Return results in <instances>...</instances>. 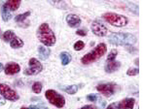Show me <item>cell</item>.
Listing matches in <instances>:
<instances>
[{
    "label": "cell",
    "mask_w": 146,
    "mask_h": 109,
    "mask_svg": "<svg viewBox=\"0 0 146 109\" xmlns=\"http://www.w3.org/2000/svg\"><path fill=\"white\" fill-rule=\"evenodd\" d=\"M38 39L47 47H52L56 43V37L48 23H42L37 31Z\"/></svg>",
    "instance_id": "cell-1"
},
{
    "label": "cell",
    "mask_w": 146,
    "mask_h": 109,
    "mask_svg": "<svg viewBox=\"0 0 146 109\" xmlns=\"http://www.w3.org/2000/svg\"><path fill=\"white\" fill-rule=\"evenodd\" d=\"M108 41L110 44L117 46H129L136 43L137 39L135 35L129 33H111Z\"/></svg>",
    "instance_id": "cell-2"
},
{
    "label": "cell",
    "mask_w": 146,
    "mask_h": 109,
    "mask_svg": "<svg viewBox=\"0 0 146 109\" xmlns=\"http://www.w3.org/2000/svg\"><path fill=\"white\" fill-rule=\"evenodd\" d=\"M107 52V46L105 44H98L91 52L85 54L81 59V62L83 64H90L92 63H94L95 61L99 60Z\"/></svg>",
    "instance_id": "cell-3"
},
{
    "label": "cell",
    "mask_w": 146,
    "mask_h": 109,
    "mask_svg": "<svg viewBox=\"0 0 146 109\" xmlns=\"http://www.w3.org/2000/svg\"><path fill=\"white\" fill-rule=\"evenodd\" d=\"M103 18L107 22L115 27H124L128 23V18L115 13H106L103 15Z\"/></svg>",
    "instance_id": "cell-4"
},
{
    "label": "cell",
    "mask_w": 146,
    "mask_h": 109,
    "mask_svg": "<svg viewBox=\"0 0 146 109\" xmlns=\"http://www.w3.org/2000/svg\"><path fill=\"white\" fill-rule=\"evenodd\" d=\"M45 98L54 106L58 108H63L65 105V98L61 94L58 93L56 91L49 89L45 92Z\"/></svg>",
    "instance_id": "cell-5"
},
{
    "label": "cell",
    "mask_w": 146,
    "mask_h": 109,
    "mask_svg": "<svg viewBox=\"0 0 146 109\" xmlns=\"http://www.w3.org/2000/svg\"><path fill=\"white\" fill-rule=\"evenodd\" d=\"M43 70L42 63L35 57H32L29 61V67L23 71V73L27 76L37 75Z\"/></svg>",
    "instance_id": "cell-6"
},
{
    "label": "cell",
    "mask_w": 146,
    "mask_h": 109,
    "mask_svg": "<svg viewBox=\"0 0 146 109\" xmlns=\"http://www.w3.org/2000/svg\"><path fill=\"white\" fill-rule=\"evenodd\" d=\"M0 94L9 101L15 102L19 99L18 93L7 84L0 83Z\"/></svg>",
    "instance_id": "cell-7"
},
{
    "label": "cell",
    "mask_w": 146,
    "mask_h": 109,
    "mask_svg": "<svg viewBox=\"0 0 146 109\" xmlns=\"http://www.w3.org/2000/svg\"><path fill=\"white\" fill-rule=\"evenodd\" d=\"M96 89L99 92H100L106 98H110L115 93V92L117 90V85L113 83H101L96 87Z\"/></svg>",
    "instance_id": "cell-8"
},
{
    "label": "cell",
    "mask_w": 146,
    "mask_h": 109,
    "mask_svg": "<svg viewBox=\"0 0 146 109\" xmlns=\"http://www.w3.org/2000/svg\"><path fill=\"white\" fill-rule=\"evenodd\" d=\"M91 30L94 34H95L98 37H104L107 35L108 29L107 28L102 24L101 22L98 21H94L91 24Z\"/></svg>",
    "instance_id": "cell-9"
},
{
    "label": "cell",
    "mask_w": 146,
    "mask_h": 109,
    "mask_svg": "<svg viewBox=\"0 0 146 109\" xmlns=\"http://www.w3.org/2000/svg\"><path fill=\"white\" fill-rule=\"evenodd\" d=\"M135 100L132 98H127L123 99L118 104H116V108L118 109H134Z\"/></svg>",
    "instance_id": "cell-10"
},
{
    "label": "cell",
    "mask_w": 146,
    "mask_h": 109,
    "mask_svg": "<svg viewBox=\"0 0 146 109\" xmlns=\"http://www.w3.org/2000/svg\"><path fill=\"white\" fill-rule=\"evenodd\" d=\"M4 73L7 75H13L20 72V66L16 63H8L4 67Z\"/></svg>",
    "instance_id": "cell-11"
},
{
    "label": "cell",
    "mask_w": 146,
    "mask_h": 109,
    "mask_svg": "<svg viewBox=\"0 0 146 109\" xmlns=\"http://www.w3.org/2000/svg\"><path fill=\"white\" fill-rule=\"evenodd\" d=\"M66 22H67L69 27L77 28L81 23V19L78 15L70 13V14H68L67 17H66Z\"/></svg>",
    "instance_id": "cell-12"
},
{
    "label": "cell",
    "mask_w": 146,
    "mask_h": 109,
    "mask_svg": "<svg viewBox=\"0 0 146 109\" xmlns=\"http://www.w3.org/2000/svg\"><path fill=\"white\" fill-rule=\"evenodd\" d=\"M121 67V63L119 61H111L108 62L104 67V70L108 73H112L113 72H116L119 67Z\"/></svg>",
    "instance_id": "cell-13"
},
{
    "label": "cell",
    "mask_w": 146,
    "mask_h": 109,
    "mask_svg": "<svg viewBox=\"0 0 146 109\" xmlns=\"http://www.w3.org/2000/svg\"><path fill=\"white\" fill-rule=\"evenodd\" d=\"M21 4V1L20 0H9V1H7L3 5L10 11H16L19 6Z\"/></svg>",
    "instance_id": "cell-14"
},
{
    "label": "cell",
    "mask_w": 146,
    "mask_h": 109,
    "mask_svg": "<svg viewBox=\"0 0 146 109\" xmlns=\"http://www.w3.org/2000/svg\"><path fill=\"white\" fill-rule=\"evenodd\" d=\"M38 52L40 59H42V60H46L47 58H48V57L50 55V50L44 46H39L38 48Z\"/></svg>",
    "instance_id": "cell-15"
},
{
    "label": "cell",
    "mask_w": 146,
    "mask_h": 109,
    "mask_svg": "<svg viewBox=\"0 0 146 109\" xmlns=\"http://www.w3.org/2000/svg\"><path fill=\"white\" fill-rule=\"evenodd\" d=\"M1 15H2V18L4 22H8L12 18V14L10 11L4 6L3 5L2 6V9H1Z\"/></svg>",
    "instance_id": "cell-16"
},
{
    "label": "cell",
    "mask_w": 146,
    "mask_h": 109,
    "mask_svg": "<svg viewBox=\"0 0 146 109\" xmlns=\"http://www.w3.org/2000/svg\"><path fill=\"white\" fill-rule=\"evenodd\" d=\"M23 41L22 39H20L19 38H18L17 36L12 40L10 42V47L12 48H14V49H17V48H20L23 47Z\"/></svg>",
    "instance_id": "cell-17"
},
{
    "label": "cell",
    "mask_w": 146,
    "mask_h": 109,
    "mask_svg": "<svg viewBox=\"0 0 146 109\" xmlns=\"http://www.w3.org/2000/svg\"><path fill=\"white\" fill-rule=\"evenodd\" d=\"M60 59H61V63L62 65L65 66L68 65L70 62H71V55L69 54L67 52H63L60 54Z\"/></svg>",
    "instance_id": "cell-18"
},
{
    "label": "cell",
    "mask_w": 146,
    "mask_h": 109,
    "mask_svg": "<svg viewBox=\"0 0 146 109\" xmlns=\"http://www.w3.org/2000/svg\"><path fill=\"white\" fill-rule=\"evenodd\" d=\"M16 37L15 33L12 30H7L3 34V39L5 42H11L12 40Z\"/></svg>",
    "instance_id": "cell-19"
},
{
    "label": "cell",
    "mask_w": 146,
    "mask_h": 109,
    "mask_svg": "<svg viewBox=\"0 0 146 109\" xmlns=\"http://www.w3.org/2000/svg\"><path fill=\"white\" fill-rule=\"evenodd\" d=\"M30 13H31L30 11H28L23 13L22 14H19V15H17V16L15 17L14 20H15V22L22 23V22H23L25 21V19H26L29 16H30Z\"/></svg>",
    "instance_id": "cell-20"
},
{
    "label": "cell",
    "mask_w": 146,
    "mask_h": 109,
    "mask_svg": "<svg viewBox=\"0 0 146 109\" xmlns=\"http://www.w3.org/2000/svg\"><path fill=\"white\" fill-rule=\"evenodd\" d=\"M78 90H79V87L77 85H71V86L65 87V89H64V91L68 94H70V95L75 94L78 92Z\"/></svg>",
    "instance_id": "cell-21"
},
{
    "label": "cell",
    "mask_w": 146,
    "mask_h": 109,
    "mask_svg": "<svg viewBox=\"0 0 146 109\" xmlns=\"http://www.w3.org/2000/svg\"><path fill=\"white\" fill-rule=\"evenodd\" d=\"M42 88H43V86H42L41 83H39V82L34 83V84H33V86H32V90H33V92H34V93H36V94L40 93L41 91H42Z\"/></svg>",
    "instance_id": "cell-22"
},
{
    "label": "cell",
    "mask_w": 146,
    "mask_h": 109,
    "mask_svg": "<svg viewBox=\"0 0 146 109\" xmlns=\"http://www.w3.org/2000/svg\"><path fill=\"white\" fill-rule=\"evenodd\" d=\"M117 55H118V51H117L116 49H113V50H111V52L109 54L108 57H107V61H108V62L114 61Z\"/></svg>",
    "instance_id": "cell-23"
},
{
    "label": "cell",
    "mask_w": 146,
    "mask_h": 109,
    "mask_svg": "<svg viewBox=\"0 0 146 109\" xmlns=\"http://www.w3.org/2000/svg\"><path fill=\"white\" fill-rule=\"evenodd\" d=\"M84 43L83 42V41H81V40H79V41H77L74 45V50L75 51H81L82 49H84Z\"/></svg>",
    "instance_id": "cell-24"
},
{
    "label": "cell",
    "mask_w": 146,
    "mask_h": 109,
    "mask_svg": "<svg viewBox=\"0 0 146 109\" xmlns=\"http://www.w3.org/2000/svg\"><path fill=\"white\" fill-rule=\"evenodd\" d=\"M139 68H129V69L127 71L126 74H127L128 76L133 77V76H136L137 74H139Z\"/></svg>",
    "instance_id": "cell-25"
},
{
    "label": "cell",
    "mask_w": 146,
    "mask_h": 109,
    "mask_svg": "<svg viewBox=\"0 0 146 109\" xmlns=\"http://www.w3.org/2000/svg\"><path fill=\"white\" fill-rule=\"evenodd\" d=\"M87 33H88V31L85 30V29H78V30L76 31V34H77V35H79V36H82V37L86 36Z\"/></svg>",
    "instance_id": "cell-26"
},
{
    "label": "cell",
    "mask_w": 146,
    "mask_h": 109,
    "mask_svg": "<svg viewBox=\"0 0 146 109\" xmlns=\"http://www.w3.org/2000/svg\"><path fill=\"white\" fill-rule=\"evenodd\" d=\"M87 99L90 102H94L97 100V95L96 94H89L87 96Z\"/></svg>",
    "instance_id": "cell-27"
},
{
    "label": "cell",
    "mask_w": 146,
    "mask_h": 109,
    "mask_svg": "<svg viewBox=\"0 0 146 109\" xmlns=\"http://www.w3.org/2000/svg\"><path fill=\"white\" fill-rule=\"evenodd\" d=\"M79 109H97L96 107H94V105H86V106H84L82 107L81 108Z\"/></svg>",
    "instance_id": "cell-28"
},
{
    "label": "cell",
    "mask_w": 146,
    "mask_h": 109,
    "mask_svg": "<svg viewBox=\"0 0 146 109\" xmlns=\"http://www.w3.org/2000/svg\"><path fill=\"white\" fill-rule=\"evenodd\" d=\"M115 108H116V103H111L107 107L106 109H115Z\"/></svg>",
    "instance_id": "cell-29"
},
{
    "label": "cell",
    "mask_w": 146,
    "mask_h": 109,
    "mask_svg": "<svg viewBox=\"0 0 146 109\" xmlns=\"http://www.w3.org/2000/svg\"><path fill=\"white\" fill-rule=\"evenodd\" d=\"M29 109H38V106H35V105H31Z\"/></svg>",
    "instance_id": "cell-30"
},
{
    "label": "cell",
    "mask_w": 146,
    "mask_h": 109,
    "mask_svg": "<svg viewBox=\"0 0 146 109\" xmlns=\"http://www.w3.org/2000/svg\"><path fill=\"white\" fill-rule=\"evenodd\" d=\"M3 69H4V68H3V65L0 63V73H1Z\"/></svg>",
    "instance_id": "cell-31"
},
{
    "label": "cell",
    "mask_w": 146,
    "mask_h": 109,
    "mask_svg": "<svg viewBox=\"0 0 146 109\" xmlns=\"http://www.w3.org/2000/svg\"><path fill=\"white\" fill-rule=\"evenodd\" d=\"M38 109H48V108H45L44 106H38Z\"/></svg>",
    "instance_id": "cell-32"
},
{
    "label": "cell",
    "mask_w": 146,
    "mask_h": 109,
    "mask_svg": "<svg viewBox=\"0 0 146 109\" xmlns=\"http://www.w3.org/2000/svg\"><path fill=\"white\" fill-rule=\"evenodd\" d=\"M21 109H29V108H25V107H23V108H21Z\"/></svg>",
    "instance_id": "cell-33"
}]
</instances>
